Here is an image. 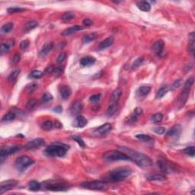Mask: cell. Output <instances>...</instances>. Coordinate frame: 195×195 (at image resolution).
<instances>
[{"instance_id": "obj_24", "label": "cell", "mask_w": 195, "mask_h": 195, "mask_svg": "<svg viewBox=\"0 0 195 195\" xmlns=\"http://www.w3.org/2000/svg\"><path fill=\"white\" fill-rule=\"evenodd\" d=\"M121 95H122V89L120 88H116L115 91L112 93L111 96V103H118L121 98Z\"/></svg>"}, {"instance_id": "obj_28", "label": "cell", "mask_w": 195, "mask_h": 195, "mask_svg": "<svg viewBox=\"0 0 195 195\" xmlns=\"http://www.w3.org/2000/svg\"><path fill=\"white\" fill-rule=\"evenodd\" d=\"M188 50L190 54L193 56L194 54V32H191L189 34Z\"/></svg>"}, {"instance_id": "obj_14", "label": "cell", "mask_w": 195, "mask_h": 195, "mask_svg": "<svg viewBox=\"0 0 195 195\" xmlns=\"http://www.w3.org/2000/svg\"><path fill=\"white\" fill-rule=\"evenodd\" d=\"M82 109H83L82 103L79 101H76L72 104L71 107H70V113H71L72 115L78 116L82 112Z\"/></svg>"}, {"instance_id": "obj_15", "label": "cell", "mask_w": 195, "mask_h": 195, "mask_svg": "<svg viewBox=\"0 0 195 195\" xmlns=\"http://www.w3.org/2000/svg\"><path fill=\"white\" fill-rule=\"evenodd\" d=\"M157 164H158V167L159 168L160 170L165 173H170L173 170L172 166L169 165L168 162L164 159H159L157 162Z\"/></svg>"}, {"instance_id": "obj_7", "label": "cell", "mask_w": 195, "mask_h": 195, "mask_svg": "<svg viewBox=\"0 0 195 195\" xmlns=\"http://www.w3.org/2000/svg\"><path fill=\"white\" fill-rule=\"evenodd\" d=\"M106 183L101 181H85L81 184V186L89 190H103L106 187Z\"/></svg>"}, {"instance_id": "obj_11", "label": "cell", "mask_w": 195, "mask_h": 195, "mask_svg": "<svg viewBox=\"0 0 195 195\" xmlns=\"http://www.w3.org/2000/svg\"><path fill=\"white\" fill-rule=\"evenodd\" d=\"M112 128V125L109 123H107V124H104L103 125L100 126L98 128H96L95 130L93 131V134L95 135V136H104V135L107 134Z\"/></svg>"}, {"instance_id": "obj_20", "label": "cell", "mask_w": 195, "mask_h": 195, "mask_svg": "<svg viewBox=\"0 0 195 195\" xmlns=\"http://www.w3.org/2000/svg\"><path fill=\"white\" fill-rule=\"evenodd\" d=\"M87 124H88V121L85 119V118H84L83 116H81V115H78L75 121H73V126L75 127L82 128V127H84L85 125H87Z\"/></svg>"}, {"instance_id": "obj_51", "label": "cell", "mask_w": 195, "mask_h": 195, "mask_svg": "<svg viewBox=\"0 0 195 195\" xmlns=\"http://www.w3.org/2000/svg\"><path fill=\"white\" fill-rule=\"evenodd\" d=\"M37 87H38V85L37 83H31L27 86V89L29 92H33L34 90L37 89Z\"/></svg>"}, {"instance_id": "obj_38", "label": "cell", "mask_w": 195, "mask_h": 195, "mask_svg": "<svg viewBox=\"0 0 195 195\" xmlns=\"http://www.w3.org/2000/svg\"><path fill=\"white\" fill-rule=\"evenodd\" d=\"M144 61V59L142 56H139V57H138L137 59L135 60L134 63H133V65H132V70H136V69L139 68V67H140L141 65L142 64V63H143Z\"/></svg>"}, {"instance_id": "obj_22", "label": "cell", "mask_w": 195, "mask_h": 195, "mask_svg": "<svg viewBox=\"0 0 195 195\" xmlns=\"http://www.w3.org/2000/svg\"><path fill=\"white\" fill-rule=\"evenodd\" d=\"M53 48V44L52 43H45L41 48V50L40 51V56L41 57H44L46 56L48 53H50Z\"/></svg>"}, {"instance_id": "obj_26", "label": "cell", "mask_w": 195, "mask_h": 195, "mask_svg": "<svg viewBox=\"0 0 195 195\" xmlns=\"http://www.w3.org/2000/svg\"><path fill=\"white\" fill-rule=\"evenodd\" d=\"M96 60L93 56H85L81 59L80 64L83 67H89V66L93 65L95 63Z\"/></svg>"}, {"instance_id": "obj_9", "label": "cell", "mask_w": 195, "mask_h": 195, "mask_svg": "<svg viewBox=\"0 0 195 195\" xmlns=\"http://www.w3.org/2000/svg\"><path fill=\"white\" fill-rule=\"evenodd\" d=\"M46 188L49 190L52 191H65L69 188V186H67L65 183L60 182H50L47 183L46 185Z\"/></svg>"}, {"instance_id": "obj_42", "label": "cell", "mask_w": 195, "mask_h": 195, "mask_svg": "<svg viewBox=\"0 0 195 195\" xmlns=\"http://www.w3.org/2000/svg\"><path fill=\"white\" fill-rule=\"evenodd\" d=\"M184 152L185 154H187V155L193 157V156H194V154H195L194 146H193V145L187 146V148H185V149H184Z\"/></svg>"}, {"instance_id": "obj_17", "label": "cell", "mask_w": 195, "mask_h": 195, "mask_svg": "<svg viewBox=\"0 0 195 195\" xmlns=\"http://www.w3.org/2000/svg\"><path fill=\"white\" fill-rule=\"evenodd\" d=\"M60 94L63 100H67L72 94V90L68 85H62L60 87Z\"/></svg>"}, {"instance_id": "obj_18", "label": "cell", "mask_w": 195, "mask_h": 195, "mask_svg": "<svg viewBox=\"0 0 195 195\" xmlns=\"http://www.w3.org/2000/svg\"><path fill=\"white\" fill-rule=\"evenodd\" d=\"M164 48V42L161 40L156 41L152 46V51L157 55H160Z\"/></svg>"}, {"instance_id": "obj_3", "label": "cell", "mask_w": 195, "mask_h": 195, "mask_svg": "<svg viewBox=\"0 0 195 195\" xmlns=\"http://www.w3.org/2000/svg\"><path fill=\"white\" fill-rule=\"evenodd\" d=\"M69 149L70 146L68 145L63 143H54L46 148L45 153L50 156L63 157L66 155Z\"/></svg>"}, {"instance_id": "obj_36", "label": "cell", "mask_w": 195, "mask_h": 195, "mask_svg": "<svg viewBox=\"0 0 195 195\" xmlns=\"http://www.w3.org/2000/svg\"><path fill=\"white\" fill-rule=\"evenodd\" d=\"M76 17V15L74 14L72 12H65L62 16V20L64 21V22H69V21L72 20V19H75Z\"/></svg>"}, {"instance_id": "obj_43", "label": "cell", "mask_w": 195, "mask_h": 195, "mask_svg": "<svg viewBox=\"0 0 195 195\" xmlns=\"http://www.w3.org/2000/svg\"><path fill=\"white\" fill-rule=\"evenodd\" d=\"M53 127V124L51 121H46L42 125V128L43 130H46V131H49V130H52Z\"/></svg>"}, {"instance_id": "obj_58", "label": "cell", "mask_w": 195, "mask_h": 195, "mask_svg": "<svg viewBox=\"0 0 195 195\" xmlns=\"http://www.w3.org/2000/svg\"><path fill=\"white\" fill-rule=\"evenodd\" d=\"M82 24H83V25H85V26L88 27V26H91V25H93V22L91 20V19H84L83 21H82Z\"/></svg>"}, {"instance_id": "obj_33", "label": "cell", "mask_w": 195, "mask_h": 195, "mask_svg": "<svg viewBox=\"0 0 195 195\" xmlns=\"http://www.w3.org/2000/svg\"><path fill=\"white\" fill-rule=\"evenodd\" d=\"M40 188V184L37 181H30L29 184H28V189L31 191H37Z\"/></svg>"}, {"instance_id": "obj_54", "label": "cell", "mask_w": 195, "mask_h": 195, "mask_svg": "<svg viewBox=\"0 0 195 195\" xmlns=\"http://www.w3.org/2000/svg\"><path fill=\"white\" fill-rule=\"evenodd\" d=\"M182 83H183V82L181 79H177V80L175 81L173 84H172V89H175V88H179V87L182 85Z\"/></svg>"}, {"instance_id": "obj_47", "label": "cell", "mask_w": 195, "mask_h": 195, "mask_svg": "<svg viewBox=\"0 0 195 195\" xmlns=\"http://www.w3.org/2000/svg\"><path fill=\"white\" fill-rule=\"evenodd\" d=\"M53 99V96L50 93H44L42 96V101L43 102H48V101H50Z\"/></svg>"}, {"instance_id": "obj_52", "label": "cell", "mask_w": 195, "mask_h": 195, "mask_svg": "<svg viewBox=\"0 0 195 195\" xmlns=\"http://www.w3.org/2000/svg\"><path fill=\"white\" fill-rule=\"evenodd\" d=\"M28 46H29V40H22V41L21 42V43H20L21 50H25V49H27V48L28 47Z\"/></svg>"}, {"instance_id": "obj_50", "label": "cell", "mask_w": 195, "mask_h": 195, "mask_svg": "<svg viewBox=\"0 0 195 195\" xmlns=\"http://www.w3.org/2000/svg\"><path fill=\"white\" fill-rule=\"evenodd\" d=\"M152 130H153L156 133H157V134L161 135V134H163V133L166 132V128L163 127H155Z\"/></svg>"}, {"instance_id": "obj_29", "label": "cell", "mask_w": 195, "mask_h": 195, "mask_svg": "<svg viewBox=\"0 0 195 195\" xmlns=\"http://www.w3.org/2000/svg\"><path fill=\"white\" fill-rule=\"evenodd\" d=\"M98 38V34L95 33H89L83 36L82 39V41L83 43H88L89 42L93 41L95 39Z\"/></svg>"}, {"instance_id": "obj_39", "label": "cell", "mask_w": 195, "mask_h": 195, "mask_svg": "<svg viewBox=\"0 0 195 195\" xmlns=\"http://www.w3.org/2000/svg\"><path fill=\"white\" fill-rule=\"evenodd\" d=\"M43 73L42 71H40V70H34V71L31 72L29 75L30 78H32V79H39V78H41L43 76Z\"/></svg>"}, {"instance_id": "obj_55", "label": "cell", "mask_w": 195, "mask_h": 195, "mask_svg": "<svg viewBox=\"0 0 195 195\" xmlns=\"http://www.w3.org/2000/svg\"><path fill=\"white\" fill-rule=\"evenodd\" d=\"M66 57H67V55H66L65 53H61L59 55V56H58L57 58V63L59 64H61L63 62L64 60H65Z\"/></svg>"}, {"instance_id": "obj_40", "label": "cell", "mask_w": 195, "mask_h": 195, "mask_svg": "<svg viewBox=\"0 0 195 195\" xmlns=\"http://www.w3.org/2000/svg\"><path fill=\"white\" fill-rule=\"evenodd\" d=\"M37 25H38L37 22H36V21H30V22H28L25 25V29L27 31H31V30L34 29L36 27H37Z\"/></svg>"}, {"instance_id": "obj_56", "label": "cell", "mask_w": 195, "mask_h": 195, "mask_svg": "<svg viewBox=\"0 0 195 195\" xmlns=\"http://www.w3.org/2000/svg\"><path fill=\"white\" fill-rule=\"evenodd\" d=\"M54 70H55V69H54V67H53V66H52V65L48 66V67L45 69L44 73H45V74H50V73H53Z\"/></svg>"}, {"instance_id": "obj_10", "label": "cell", "mask_w": 195, "mask_h": 195, "mask_svg": "<svg viewBox=\"0 0 195 195\" xmlns=\"http://www.w3.org/2000/svg\"><path fill=\"white\" fill-rule=\"evenodd\" d=\"M18 184V181L16 180H7V181H2L0 184V193L2 194L4 192L7 191V190H11L12 187L16 186Z\"/></svg>"}, {"instance_id": "obj_19", "label": "cell", "mask_w": 195, "mask_h": 195, "mask_svg": "<svg viewBox=\"0 0 195 195\" xmlns=\"http://www.w3.org/2000/svg\"><path fill=\"white\" fill-rule=\"evenodd\" d=\"M83 28V27L81 26V25H74V26L70 27V28H67L65 31H63L62 35L64 36V37H67V36H70L71 35V34H75V33L78 32V31H82Z\"/></svg>"}, {"instance_id": "obj_60", "label": "cell", "mask_w": 195, "mask_h": 195, "mask_svg": "<svg viewBox=\"0 0 195 195\" xmlns=\"http://www.w3.org/2000/svg\"><path fill=\"white\" fill-rule=\"evenodd\" d=\"M54 127H55V128L60 129V128H62L63 125H62V124H61V123L60 122V121H55V123H54Z\"/></svg>"}, {"instance_id": "obj_57", "label": "cell", "mask_w": 195, "mask_h": 195, "mask_svg": "<svg viewBox=\"0 0 195 195\" xmlns=\"http://www.w3.org/2000/svg\"><path fill=\"white\" fill-rule=\"evenodd\" d=\"M54 71H55V76H60V75L63 73V67H57V68L55 69Z\"/></svg>"}, {"instance_id": "obj_34", "label": "cell", "mask_w": 195, "mask_h": 195, "mask_svg": "<svg viewBox=\"0 0 195 195\" xmlns=\"http://www.w3.org/2000/svg\"><path fill=\"white\" fill-rule=\"evenodd\" d=\"M118 103H111L107 110L108 116L111 117V116H112V115H115V112H116L117 110H118Z\"/></svg>"}, {"instance_id": "obj_12", "label": "cell", "mask_w": 195, "mask_h": 195, "mask_svg": "<svg viewBox=\"0 0 195 195\" xmlns=\"http://www.w3.org/2000/svg\"><path fill=\"white\" fill-rule=\"evenodd\" d=\"M45 145V142L43 139L41 138H37L33 140L30 141L29 142L27 143L25 145V148L28 149H39L41 146H43Z\"/></svg>"}, {"instance_id": "obj_45", "label": "cell", "mask_w": 195, "mask_h": 195, "mask_svg": "<svg viewBox=\"0 0 195 195\" xmlns=\"http://www.w3.org/2000/svg\"><path fill=\"white\" fill-rule=\"evenodd\" d=\"M25 9L20 8V7H11V8H9L7 9V12H8L9 14H12V13H19L25 11Z\"/></svg>"}, {"instance_id": "obj_23", "label": "cell", "mask_w": 195, "mask_h": 195, "mask_svg": "<svg viewBox=\"0 0 195 195\" xmlns=\"http://www.w3.org/2000/svg\"><path fill=\"white\" fill-rule=\"evenodd\" d=\"M115 42V38L113 37H108V38L104 39V40L101 42L99 43V46H98V48L100 50H103V49H105V48L109 47L110 46H111L112 44Z\"/></svg>"}, {"instance_id": "obj_37", "label": "cell", "mask_w": 195, "mask_h": 195, "mask_svg": "<svg viewBox=\"0 0 195 195\" xmlns=\"http://www.w3.org/2000/svg\"><path fill=\"white\" fill-rule=\"evenodd\" d=\"M20 72H21L20 70H14L13 72H12L8 77L9 82H15V81L17 79V78H18V76H19Z\"/></svg>"}, {"instance_id": "obj_46", "label": "cell", "mask_w": 195, "mask_h": 195, "mask_svg": "<svg viewBox=\"0 0 195 195\" xmlns=\"http://www.w3.org/2000/svg\"><path fill=\"white\" fill-rule=\"evenodd\" d=\"M72 138H73V139H74V140L76 141L78 144H79V145L80 146L81 148L84 149V148L85 147V142H84V141L82 140V138L79 137V136H72Z\"/></svg>"}, {"instance_id": "obj_6", "label": "cell", "mask_w": 195, "mask_h": 195, "mask_svg": "<svg viewBox=\"0 0 195 195\" xmlns=\"http://www.w3.org/2000/svg\"><path fill=\"white\" fill-rule=\"evenodd\" d=\"M34 163V161L32 159L30 158L28 156H22L19 157L15 161V166L18 170L20 172H24L28 167L32 166Z\"/></svg>"}, {"instance_id": "obj_32", "label": "cell", "mask_w": 195, "mask_h": 195, "mask_svg": "<svg viewBox=\"0 0 195 195\" xmlns=\"http://www.w3.org/2000/svg\"><path fill=\"white\" fill-rule=\"evenodd\" d=\"M13 28H14V25L12 22H9V23L5 24L1 28V33H2V34H7V33L11 32L12 31Z\"/></svg>"}, {"instance_id": "obj_1", "label": "cell", "mask_w": 195, "mask_h": 195, "mask_svg": "<svg viewBox=\"0 0 195 195\" xmlns=\"http://www.w3.org/2000/svg\"><path fill=\"white\" fill-rule=\"evenodd\" d=\"M122 151L125 152L129 157L130 158L132 162H134L135 163L138 165L139 166L142 168H148L150 167L152 165V161L149 156H147L145 154L142 153V152H137V151L134 150V149H130L127 147H121Z\"/></svg>"}, {"instance_id": "obj_4", "label": "cell", "mask_w": 195, "mask_h": 195, "mask_svg": "<svg viewBox=\"0 0 195 195\" xmlns=\"http://www.w3.org/2000/svg\"><path fill=\"white\" fill-rule=\"evenodd\" d=\"M194 79L193 77H190L189 79H187L185 82L184 84V87H183L182 91H181V94L179 95V98H178V104H179V108H181L182 107H184L186 101L187 100V97L188 94L190 93V88H191L192 85H193Z\"/></svg>"}, {"instance_id": "obj_2", "label": "cell", "mask_w": 195, "mask_h": 195, "mask_svg": "<svg viewBox=\"0 0 195 195\" xmlns=\"http://www.w3.org/2000/svg\"><path fill=\"white\" fill-rule=\"evenodd\" d=\"M132 174V169L128 167H118L110 171L108 179L111 181H120L126 179Z\"/></svg>"}, {"instance_id": "obj_41", "label": "cell", "mask_w": 195, "mask_h": 195, "mask_svg": "<svg viewBox=\"0 0 195 195\" xmlns=\"http://www.w3.org/2000/svg\"><path fill=\"white\" fill-rule=\"evenodd\" d=\"M163 119V115L161 113H156L155 114V115H153L152 116V118H151V120H152V121L153 123H159L161 122L162 121Z\"/></svg>"}, {"instance_id": "obj_59", "label": "cell", "mask_w": 195, "mask_h": 195, "mask_svg": "<svg viewBox=\"0 0 195 195\" xmlns=\"http://www.w3.org/2000/svg\"><path fill=\"white\" fill-rule=\"evenodd\" d=\"M53 111L58 114L61 113V112L63 111V108L61 107V106H57V107H56L55 108H53Z\"/></svg>"}, {"instance_id": "obj_48", "label": "cell", "mask_w": 195, "mask_h": 195, "mask_svg": "<svg viewBox=\"0 0 195 195\" xmlns=\"http://www.w3.org/2000/svg\"><path fill=\"white\" fill-rule=\"evenodd\" d=\"M20 60H21L20 53H15V54L12 56V60H11L12 64H13V65H15V64H17L20 61Z\"/></svg>"}, {"instance_id": "obj_13", "label": "cell", "mask_w": 195, "mask_h": 195, "mask_svg": "<svg viewBox=\"0 0 195 195\" xmlns=\"http://www.w3.org/2000/svg\"><path fill=\"white\" fill-rule=\"evenodd\" d=\"M181 131H182V128H181V126L180 124H175L174 125L170 130L168 131L166 136L168 137H172L175 138V139H178L181 135Z\"/></svg>"}, {"instance_id": "obj_35", "label": "cell", "mask_w": 195, "mask_h": 195, "mask_svg": "<svg viewBox=\"0 0 195 195\" xmlns=\"http://www.w3.org/2000/svg\"><path fill=\"white\" fill-rule=\"evenodd\" d=\"M15 118V114L14 112H9L6 115H5L2 118V122H9V121H13Z\"/></svg>"}, {"instance_id": "obj_21", "label": "cell", "mask_w": 195, "mask_h": 195, "mask_svg": "<svg viewBox=\"0 0 195 195\" xmlns=\"http://www.w3.org/2000/svg\"><path fill=\"white\" fill-rule=\"evenodd\" d=\"M142 115V109L139 108H135L133 113H132L131 115H130V116L129 117V119H128L129 123L136 122V121H137L138 118H139V116H141Z\"/></svg>"}, {"instance_id": "obj_16", "label": "cell", "mask_w": 195, "mask_h": 195, "mask_svg": "<svg viewBox=\"0 0 195 195\" xmlns=\"http://www.w3.org/2000/svg\"><path fill=\"white\" fill-rule=\"evenodd\" d=\"M14 44V40H12V39L6 40V42H5V43H2V44H1V49H0L1 53L4 54V53H9V52L10 51V50L13 47Z\"/></svg>"}, {"instance_id": "obj_44", "label": "cell", "mask_w": 195, "mask_h": 195, "mask_svg": "<svg viewBox=\"0 0 195 195\" xmlns=\"http://www.w3.org/2000/svg\"><path fill=\"white\" fill-rule=\"evenodd\" d=\"M136 137L139 140L142 141V142H148V141L152 140V137H151V136L145 134H137L136 136Z\"/></svg>"}, {"instance_id": "obj_27", "label": "cell", "mask_w": 195, "mask_h": 195, "mask_svg": "<svg viewBox=\"0 0 195 195\" xmlns=\"http://www.w3.org/2000/svg\"><path fill=\"white\" fill-rule=\"evenodd\" d=\"M137 8L142 12H149L151 9V5L146 1H140L136 3Z\"/></svg>"}, {"instance_id": "obj_53", "label": "cell", "mask_w": 195, "mask_h": 195, "mask_svg": "<svg viewBox=\"0 0 195 195\" xmlns=\"http://www.w3.org/2000/svg\"><path fill=\"white\" fill-rule=\"evenodd\" d=\"M36 104H37V101L34 99H31L27 103V108H28V109H29V110H31V109H33L35 107Z\"/></svg>"}, {"instance_id": "obj_49", "label": "cell", "mask_w": 195, "mask_h": 195, "mask_svg": "<svg viewBox=\"0 0 195 195\" xmlns=\"http://www.w3.org/2000/svg\"><path fill=\"white\" fill-rule=\"evenodd\" d=\"M100 99H101V94H93L89 98V101L91 102H98Z\"/></svg>"}, {"instance_id": "obj_5", "label": "cell", "mask_w": 195, "mask_h": 195, "mask_svg": "<svg viewBox=\"0 0 195 195\" xmlns=\"http://www.w3.org/2000/svg\"><path fill=\"white\" fill-rule=\"evenodd\" d=\"M103 159L108 162L115 161H131L130 157L127 154L118 150H110L106 152L103 156Z\"/></svg>"}, {"instance_id": "obj_31", "label": "cell", "mask_w": 195, "mask_h": 195, "mask_svg": "<svg viewBox=\"0 0 195 195\" xmlns=\"http://www.w3.org/2000/svg\"><path fill=\"white\" fill-rule=\"evenodd\" d=\"M169 87L167 86V85H164V86L161 87L158 90V91L156 92V98L159 99V98H162L165 94H166V93L169 91Z\"/></svg>"}, {"instance_id": "obj_25", "label": "cell", "mask_w": 195, "mask_h": 195, "mask_svg": "<svg viewBox=\"0 0 195 195\" xmlns=\"http://www.w3.org/2000/svg\"><path fill=\"white\" fill-rule=\"evenodd\" d=\"M151 88L149 86H141L136 90V95L139 97H145L150 92Z\"/></svg>"}, {"instance_id": "obj_8", "label": "cell", "mask_w": 195, "mask_h": 195, "mask_svg": "<svg viewBox=\"0 0 195 195\" xmlns=\"http://www.w3.org/2000/svg\"><path fill=\"white\" fill-rule=\"evenodd\" d=\"M21 149H22V146H20V145H10V146L2 147L1 149V153H0V157H1L2 162L8 156L15 153L16 152L19 151Z\"/></svg>"}, {"instance_id": "obj_30", "label": "cell", "mask_w": 195, "mask_h": 195, "mask_svg": "<svg viewBox=\"0 0 195 195\" xmlns=\"http://www.w3.org/2000/svg\"><path fill=\"white\" fill-rule=\"evenodd\" d=\"M147 179L149 181H166V178L165 175H159V174H153V175H147Z\"/></svg>"}]
</instances>
